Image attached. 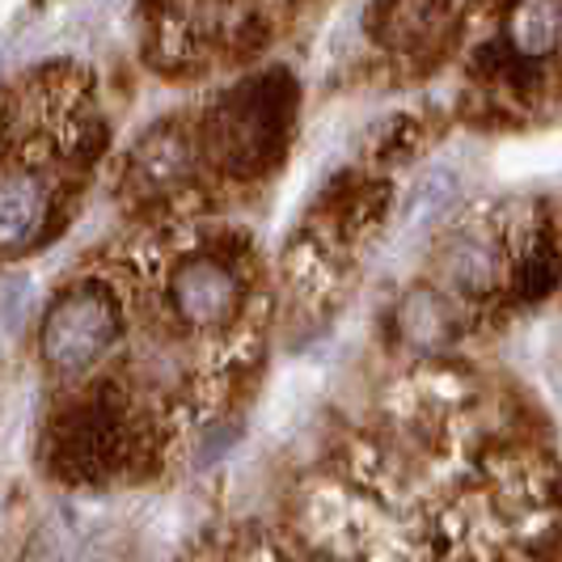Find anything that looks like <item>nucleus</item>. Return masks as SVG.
<instances>
[{"mask_svg":"<svg viewBox=\"0 0 562 562\" xmlns=\"http://www.w3.org/2000/svg\"><path fill=\"white\" fill-rule=\"evenodd\" d=\"M169 305L195 330H221L241 305V288L228 267L212 258H191L169 276Z\"/></svg>","mask_w":562,"mask_h":562,"instance_id":"7ed1b4c3","label":"nucleus"},{"mask_svg":"<svg viewBox=\"0 0 562 562\" xmlns=\"http://www.w3.org/2000/svg\"><path fill=\"white\" fill-rule=\"evenodd\" d=\"M119 342V310L106 292L98 288H77L64 292L43 317V364L59 376H81L98 360H106Z\"/></svg>","mask_w":562,"mask_h":562,"instance_id":"f257e3e1","label":"nucleus"},{"mask_svg":"<svg viewBox=\"0 0 562 562\" xmlns=\"http://www.w3.org/2000/svg\"><path fill=\"white\" fill-rule=\"evenodd\" d=\"M457 195H461V178H457L452 169H427L419 182H415V191H411L406 225L427 228V225H436V221H445L449 207L457 203Z\"/></svg>","mask_w":562,"mask_h":562,"instance_id":"0eeeda50","label":"nucleus"},{"mask_svg":"<svg viewBox=\"0 0 562 562\" xmlns=\"http://www.w3.org/2000/svg\"><path fill=\"white\" fill-rule=\"evenodd\" d=\"M52 216V191L34 169L0 173V250H22Z\"/></svg>","mask_w":562,"mask_h":562,"instance_id":"20e7f679","label":"nucleus"},{"mask_svg":"<svg viewBox=\"0 0 562 562\" xmlns=\"http://www.w3.org/2000/svg\"><path fill=\"white\" fill-rule=\"evenodd\" d=\"M132 169L140 173L144 182H153V187H173L191 169V148H187V140L178 132H153L136 148Z\"/></svg>","mask_w":562,"mask_h":562,"instance_id":"39448f33","label":"nucleus"},{"mask_svg":"<svg viewBox=\"0 0 562 562\" xmlns=\"http://www.w3.org/2000/svg\"><path fill=\"white\" fill-rule=\"evenodd\" d=\"M516 47L525 56H546L562 38V0H520L516 9Z\"/></svg>","mask_w":562,"mask_h":562,"instance_id":"423d86ee","label":"nucleus"},{"mask_svg":"<svg viewBox=\"0 0 562 562\" xmlns=\"http://www.w3.org/2000/svg\"><path fill=\"white\" fill-rule=\"evenodd\" d=\"M402 322H406V330L411 338H419V342H431V330L427 326H436V330H445V310L431 301V296H411V305L402 313Z\"/></svg>","mask_w":562,"mask_h":562,"instance_id":"1a4fd4ad","label":"nucleus"},{"mask_svg":"<svg viewBox=\"0 0 562 562\" xmlns=\"http://www.w3.org/2000/svg\"><path fill=\"white\" fill-rule=\"evenodd\" d=\"M449 280L461 292H486L491 280H495V250H491V241H482L474 233L457 237L449 250Z\"/></svg>","mask_w":562,"mask_h":562,"instance_id":"6e6552de","label":"nucleus"},{"mask_svg":"<svg viewBox=\"0 0 562 562\" xmlns=\"http://www.w3.org/2000/svg\"><path fill=\"white\" fill-rule=\"evenodd\" d=\"M119 452V415L106 402H77L52 423V465L64 479H89Z\"/></svg>","mask_w":562,"mask_h":562,"instance_id":"f03ea898","label":"nucleus"}]
</instances>
